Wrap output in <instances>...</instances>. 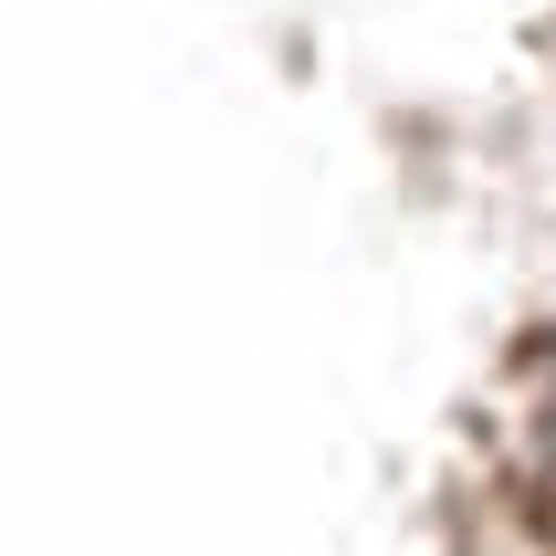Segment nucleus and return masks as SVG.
Listing matches in <instances>:
<instances>
[{"label": "nucleus", "mask_w": 556, "mask_h": 556, "mask_svg": "<svg viewBox=\"0 0 556 556\" xmlns=\"http://www.w3.org/2000/svg\"><path fill=\"white\" fill-rule=\"evenodd\" d=\"M515 483H526L535 515H556V326L515 368Z\"/></svg>", "instance_id": "nucleus-1"}]
</instances>
